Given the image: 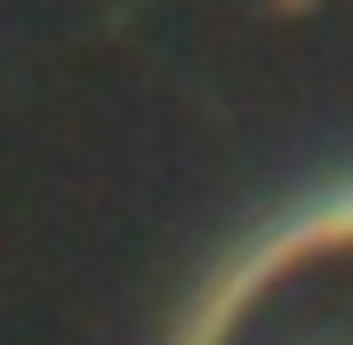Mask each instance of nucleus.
I'll return each instance as SVG.
<instances>
[{"mask_svg":"<svg viewBox=\"0 0 353 345\" xmlns=\"http://www.w3.org/2000/svg\"><path fill=\"white\" fill-rule=\"evenodd\" d=\"M185 345H353V193L265 233L217 281Z\"/></svg>","mask_w":353,"mask_h":345,"instance_id":"nucleus-1","label":"nucleus"}]
</instances>
